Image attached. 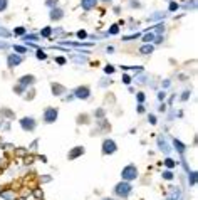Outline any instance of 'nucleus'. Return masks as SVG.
<instances>
[{
  "mask_svg": "<svg viewBox=\"0 0 198 200\" xmlns=\"http://www.w3.org/2000/svg\"><path fill=\"white\" fill-rule=\"evenodd\" d=\"M133 192V187H131L129 182H119V183L114 187V193L118 195V197H121V199H126V197H129V193Z\"/></svg>",
  "mask_w": 198,
  "mask_h": 200,
  "instance_id": "1",
  "label": "nucleus"
},
{
  "mask_svg": "<svg viewBox=\"0 0 198 200\" xmlns=\"http://www.w3.org/2000/svg\"><path fill=\"white\" fill-rule=\"evenodd\" d=\"M121 177H123V180H124V182L136 180V178H138V168H136L134 165H128V167H124V168H123Z\"/></svg>",
  "mask_w": 198,
  "mask_h": 200,
  "instance_id": "2",
  "label": "nucleus"
},
{
  "mask_svg": "<svg viewBox=\"0 0 198 200\" xmlns=\"http://www.w3.org/2000/svg\"><path fill=\"white\" fill-rule=\"evenodd\" d=\"M35 126H37V121L32 116H25V118H22L20 119V128L24 129V131H34L35 129Z\"/></svg>",
  "mask_w": 198,
  "mask_h": 200,
  "instance_id": "3",
  "label": "nucleus"
},
{
  "mask_svg": "<svg viewBox=\"0 0 198 200\" xmlns=\"http://www.w3.org/2000/svg\"><path fill=\"white\" fill-rule=\"evenodd\" d=\"M116 150H118V146H116V141L114 140H104L103 141V153L104 155H113L116 153Z\"/></svg>",
  "mask_w": 198,
  "mask_h": 200,
  "instance_id": "4",
  "label": "nucleus"
},
{
  "mask_svg": "<svg viewBox=\"0 0 198 200\" xmlns=\"http://www.w3.org/2000/svg\"><path fill=\"white\" fill-rule=\"evenodd\" d=\"M89 96H91L89 86H77L74 89V97H77V99H87Z\"/></svg>",
  "mask_w": 198,
  "mask_h": 200,
  "instance_id": "5",
  "label": "nucleus"
},
{
  "mask_svg": "<svg viewBox=\"0 0 198 200\" xmlns=\"http://www.w3.org/2000/svg\"><path fill=\"white\" fill-rule=\"evenodd\" d=\"M59 116V109L57 108H47L44 111V121L46 123H54Z\"/></svg>",
  "mask_w": 198,
  "mask_h": 200,
  "instance_id": "6",
  "label": "nucleus"
},
{
  "mask_svg": "<svg viewBox=\"0 0 198 200\" xmlns=\"http://www.w3.org/2000/svg\"><path fill=\"white\" fill-rule=\"evenodd\" d=\"M22 61H24V57H22L20 54H10V56L7 57L9 67H17L19 64H22Z\"/></svg>",
  "mask_w": 198,
  "mask_h": 200,
  "instance_id": "7",
  "label": "nucleus"
},
{
  "mask_svg": "<svg viewBox=\"0 0 198 200\" xmlns=\"http://www.w3.org/2000/svg\"><path fill=\"white\" fill-rule=\"evenodd\" d=\"M35 82V76H32V74H25V76H22L20 79H19V84L24 87L30 86V84H34Z\"/></svg>",
  "mask_w": 198,
  "mask_h": 200,
  "instance_id": "8",
  "label": "nucleus"
},
{
  "mask_svg": "<svg viewBox=\"0 0 198 200\" xmlns=\"http://www.w3.org/2000/svg\"><path fill=\"white\" fill-rule=\"evenodd\" d=\"M84 146H76V148H72L71 151H69V155H67V158L69 160H76L77 156H81V155H84Z\"/></svg>",
  "mask_w": 198,
  "mask_h": 200,
  "instance_id": "9",
  "label": "nucleus"
},
{
  "mask_svg": "<svg viewBox=\"0 0 198 200\" xmlns=\"http://www.w3.org/2000/svg\"><path fill=\"white\" fill-rule=\"evenodd\" d=\"M49 17H51V20H61L64 17V12L61 10V9H57V7H54V9H51Z\"/></svg>",
  "mask_w": 198,
  "mask_h": 200,
  "instance_id": "10",
  "label": "nucleus"
},
{
  "mask_svg": "<svg viewBox=\"0 0 198 200\" xmlns=\"http://www.w3.org/2000/svg\"><path fill=\"white\" fill-rule=\"evenodd\" d=\"M98 5V0H81V7L84 10H92Z\"/></svg>",
  "mask_w": 198,
  "mask_h": 200,
  "instance_id": "11",
  "label": "nucleus"
},
{
  "mask_svg": "<svg viewBox=\"0 0 198 200\" xmlns=\"http://www.w3.org/2000/svg\"><path fill=\"white\" fill-rule=\"evenodd\" d=\"M158 148L161 150V151H165V153H170V150H171L165 138H158Z\"/></svg>",
  "mask_w": 198,
  "mask_h": 200,
  "instance_id": "12",
  "label": "nucleus"
},
{
  "mask_svg": "<svg viewBox=\"0 0 198 200\" xmlns=\"http://www.w3.org/2000/svg\"><path fill=\"white\" fill-rule=\"evenodd\" d=\"M66 92V87L61 86V84H52V94L54 96H62Z\"/></svg>",
  "mask_w": 198,
  "mask_h": 200,
  "instance_id": "13",
  "label": "nucleus"
},
{
  "mask_svg": "<svg viewBox=\"0 0 198 200\" xmlns=\"http://www.w3.org/2000/svg\"><path fill=\"white\" fill-rule=\"evenodd\" d=\"M188 182H190L191 187L197 185V172H190V173H188Z\"/></svg>",
  "mask_w": 198,
  "mask_h": 200,
  "instance_id": "14",
  "label": "nucleus"
},
{
  "mask_svg": "<svg viewBox=\"0 0 198 200\" xmlns=\"http://www.w3.org/2000/svg\"><path fill=\"white\" fill-rule=\"evenodd\" d=\"M180 195H181V193H180V190L173 187V188H171V195L168 197V200H178V199H180Z\"/></svg>",
  "mask_w": 198,
  "mask_h": 200,
  "instance_id": "15",
  "label": "nucleus"
},
{
  "mask_svg": "<svg viewBox=\"0 0 198 200\" xmlns=\"http://www.w3.org/2000/svg\"><path fill=\"white\" fill-rule=\"evenodd\" d=\"M173 145H175V148H176L178 151H180V153H183V151L186 150V146H185V145H183L181 141H178V140H173Z\"/></svg>",
  "mask_w": 198,
  "mask_h": 200,
  "instance_id": "16",
  "label": "nucleus"
},
{
  "mask_svg": "<svg viewBox=\"0 0 198 200\" xmlns=\"http://www.w3.org/2000/svg\"><path fill=\"white\" fill-rule=\"evenodd\" d=\"M139 52H141V54H151V52H153V46H151V44H145V46L139 49Z\"/></svg>",
  "mask_w": 198,
  "mask_h": 200,
  "instance_id": "17",
  "label": "nucleus"
},
{
  "mask_svg": "<svg viewBox=\"0 0 198 200\" xmlns=\"http://www.w3.org/2000/svg\"><path fill=\"white\" fill-rule=\"evenodd\" d=\"M143 41H145L146 44L153 42V41H155V34H153V32H148V34H145V36H143Z\"/></svg>",
  "mask_w": 198,
  "mask_h": 200,
  "instance_id": "18",
  "label": "nucleus"
},
{
  "mask_svg": "<svg viewBox=\"0 0 198 200\" xmlns=\"http://www.w3.org/2000/svg\"><path fill=\"white\" fill-rule=\"evenodd\" d=\"M24 41H25V42H37V41H39V37H37L35 34H29V36L24 37Z\"/></svg>",
  "mask_w": 198,
  "mask_h": 200,
  "instance_id": "19",
  "label": "nucleus"
},
{
  "mask_svg": "<svg viewBox=\"0 0 198 200\" xmlns=\"http://www.w3.org/2000/svg\"><path fill=\"white\" fill-rule=\"evenodd\" d=\"M163 178L165 180H173L175 178V175H173L171 170H166V172H163Z\"/></svg>",
  "mask_w": 198,
  "mask_h": 200,
  "instance_id": "20",
  "label": "nucleus"
},
{
  "mask_svg": "<svg viewBox=\"0 0 198 200\" xmlns=\"http://www.w3.org/2000/svg\"><path fill=\"white\" fill-rule=\"evenodd\" d=\"M51 34H52V29H51V27H46V29H42V31H40L42 37H49Z\"/></svg>",
  "mask_w": 198,
  "mask_h": 200,
  "instance_id": "21",
  "label": "nucleus"
},
{
  "mask_svg": "<svg viewBox=\"0 0 198 200\" xmlns=\"http://www.w3.org/2000/svg\"><path fill=\"white\" fill-rule=\"evenodd\" d=\"M165 165H166L168 168H173V167H176V161H175L173 158H166L165 160Z\"/></svg>",
  "mask_w": 198,
  "mask_h": 200,
  "instance_id": "22",
  "label": "nucleus"
},
{
  "mask_svg": "<svg viewBox=\"0 0 198 200\" xmlns=\"http://www.w3.org/2000/svg\"><path fill=\"white\" fill-rule=\"evenodd\" d=\"M14 51H15L17 54H24V52H27V47H24V46H14Z\"/></svg>",
  "mask_w": 198,
  "mask_h": 200,
  "instance_id": "23",
  "label": "nucleus"
},
{
  "mask_svg": "<svg viewBox=\"0 0 198 200\" xmlns=\"http://www.w3.org/2000/svg\"><path fill=\"white\" fill-rule=\"evenodd\" d=\"M118 32H119V27H118V25H111L109 31H108V34H111V36H116Z\"/></svg>",
  "mask_w": 198,
  "mask_h": 200,
  "instance_id": "24",
  "label": "nucleus"
},
{
  "mask_svg": "<svg viewBox=\"0 0 198 200\" xmlns=\"http://www.w3.org/2000/svg\"><path fill=\"white\" fill-rule=\"evenodd\" d=\"M7 7H9V0H0V12L7 10Z\"/></svg>",
  "mask_w": 198,
  "mask_h": 200,
  "instance_id": "25",
  "label": "nucleus"
},
{
  "mask_svg": "<svg viewBox=\"0 0 198 200\" xmlns=\"http://www.w3.org/2000/svg\"><path fill=\"white\" fill-rule=\"evenodd\" d=\"M0 197L2 199H7V200H12L14 199V193L12 192H4V193H0Z\"/></svg>",
  "mask_w": 198,
  "mask_h": 200,
  "instance_id": "26",
  "label": "nucleus"
},
{
  "mask_svg": "<svg viewBox=\"0 0 198 200\" xmlns=\"http://www.w3.org/2000/svg\"><path fill=\"white\" fill-rule=\"evenodd\" d=\"M57 2H59V0H47L46 5H47V7H51V9H54V7L57 5Z\"/></svg>",
  "mask_w": 198,
  "mask_h": 200,
  "instance_id": "27",
  "label": "nucleus"
},
{
  "mask_svg": "<svg viewBox=\"0 0 198 200\" xmlns=\"http://www.w3.org/2000/svg\"><path fill=\"white\" fill-rule=\"evenodd\" d=\"M14 34H15V36H22V34H25V29H24V27H17L15 31H14Z\"/></svg>",
  "mask_w": 198,
  "mask_h": 200,
  "instance_id": "28",
  "label": "nucleus"
},
{
  "mask_svg": "<svg viewBox=\"0 0 198 200\" xmlns=\"http://www.w3.org/2000/svg\"><path fill=\"white\" fill-rule=\"evenodd\" d=\"M14 91H15L17 94H22V92L25 91V87H24V86H20V84H19V86H17V87H14Z\"/></svg>",
  "mask_w": 198,
  "mask_h": 200,
  "instance_id": "29",
  "label": "nucleus"
},
{
  "mask_svg": "<svg viewBox=\"0 0 198 200\" xmlns=\"http://www.w3.org/2000/svg\"><path fill=\"white\" fill-rule=\"evenodd\" d=\"M178 9H180V5H178V4H175V2H171V4H170V12H175V10H178Z\"/></svg>",
  "mask_w": 198,
  "mask_h": 200,
  "instance_id": "30",
  "label": "nucleus"
},
{
  "mask_svg": "<svg viewBox=\"0 0 198 200\" xmlns=\"http://www.w3.org/2000/svg\"><path fill=\"white\" fill-rule=\"evenodd\" d=\"M77 37H79V39H86V37H87V32H86V31H79Z\"/></svg>",
  "mask_w": 198,
  "mask_h": 200,
  "instance_id": "31",
  "label": "nucleus"
},
{
  "mask_svg": "<svg viewBox=\"0 0 198 200\" xmlns=\"http://www.w3.org/2000/svg\"><path fill=\"white\" fill-rule=\"evenodd\" d=\"M123 82H124V84H129V82H131V76H128V74H123Z\"/></svg>",
  "mask_w": 198,
  "mask_h": 200,
  "instance_id": "32",
  "label": "nucleus"
},
{
  "mask_svg": "<svg viewBox=\"0 0 198 200\" xmlns=\"http://www.w3.org/2000/svg\"><path fill=\"white\" fill-rule=\"evenodd\" d=\"M46 52H42L40 49H39V51H37V59H46Z\"/></svg>",
  "mask_w": 198,
  "mask_h": 200,
  "instance_id": "33",
  "label": "nucleus"
},
{
  "mask_svg": "<svg viewBox=\"0 0 198 200\" xmlns=\"http://www.w3.org/2000/svg\"><path fill=\"white\" fill-rule=\"evenodd\" d=\"M104 72H106V74H113V72H114V67L106 66V67H104Z\"/></svg>",
  "mask_w": 198,
  "mask_h": 200,
  "instance_id": "34",
  "label": "nucleus"
},
{
  "mask_svg": "<svg viewBox=\"0 0 198 200\" xmlns=\"http://www.w3.org/2000/svg\"><path fill=\"white\" fill-rule=\"evenodd\" d=\"M188 97H190V91H185V92L181 94V101H186Z\"/></svg>",
  "mask_w": 198,
  "mask_h": 200,
  "instance_id": "35",
  "label": "nucleus"
},
{
  "mask_svg": "<svg viewBox=\"0 0 198 200\" xmlns=\"http://www.w3.org/2000/svg\"><path fill=\"white\" fill-rule=\"evenodd\" d=\"M136 97H138V101H139V103H143V101H145V94H143V92H138V94H136Z\"/></svg>",
  "mask_w": 198,
  "mask_h": 200,
  "instance_id": "36",
  "label": "nucleus"
},
{
  "mask_svg": "<svg viewBox=\"0 0 198 200\" xmlns=\"http://www.w3.org/2000/svg\"><path fill=\"white\" fill-rule=\"evenodd\" d=\"M0 36L9 37V36H10V32H9V31H5V29H0Z\"/></svg>",
  "mask_w": 198,
  "mask_h": 200,
  "instance_id": "37",
  "label": "nucleus"
},
{
  "mask_svg": "<svg viewBox=\"0 0 198 200\" xmlns=\"http://www.w3.org/2000/svg\"><path fill=\"white\" fill-rule=\"evenodd\" d=\"M34 195H35L37 199H40V197H42V190H40V188H37V190H34Z\"/></svg>",
  "mask_w": 198,
  "mask_h": 200,
  "instance_id": "38",
  "label": "nucleus"
},
{
  "mask_svg": "<svg viewBox=\"0 0 198 200\" xmlns=\"http://www.w3.org/2000/svg\"><path fill=\"white\" fill-rule=\"evenodd\" d=\"M56 62L57 64H66V59L64 57H56Z\"/></svg>",
  "mask_w": 198,
  "mask_h": 200,
  "instance_id": "39",
  "label": "nucleus"
},
{
  "mask_svg": "<svg viewBox=\"0 0 198 200\" xmlns=\"http://www.w3.org/2000/svg\"><path fill=\"white\" fill-rule=\"evenodd\" d=\"M148 119H150V123H151V124H156V118H155L153 114H150V118H148Z\"/></svg>",
  "mask_w": 198,
  "mask_h": 200,
  "instance_id": "40",
  "label": "nucleus"
},
{
  "mask_svg": "<svg viewBox=\"0 0 198 200\" xmlns=\"http://www.w3.org/2000/svg\"><path fill=\"white\" fill-rule=\"evenodd\" d=\"M165 96H166V94H165V92H160V94H158V99H160V101H161V99H165Z\"/></svg>",
  "mask_w": 198,
  "mask_h": 200,
  "instance_id": "41",
  "label": "nucleus"
},
{
  "mask_svg": "<svg viewBox=\"0 0 198 200\" xmlns=\"http://www.w3.org/2000/svg\"><path fill=\"white\" fill-rule=\"evenodd\" d=\"M143 111H145V108H143V104H139L138 106V113H143Z\"/></svg>",
  "mask_w": 198,
  "mask_h": 200,
  "instance_id": "42",
  "label": "nucleus"
},
{
  "mask_svg": "<svg viewBox=\"0 0 198 200\" xmlns=\"http://www.w3.org/2000/svg\"><path fill=\"white\" fill-rule=\"evenodd\" d=\"M104 200H114V199H104Z\"/></svg>",
  "mask_w": 198,
  "mask_h": 200,
  "instance_id": "43",
  "label": "nucleus"
},
{
  "mask_svg": "<svg viewBox=\"0 0 198 200\" xmlns=\"http://www.w3.org/2000/svg\"><path fill=\"white\" fill-rule=\"evenodd\" d=\"M103 2H111V0H103Z\"/></svg>",
  "mask_w": 198,
  "mask_h": 200,
  "instance_id": "44",
  "label": "nucleus"
},
{
  "mask_svg": "<svg viewBox=\"0 0 198 200\" xmlns=\"http://www.w3.org/2000/svg\"><path fill=\"white\" fill-rule=\"evenodd\" d=\"M20 200H24V199H20Z\"/></svg>",
  "mask_w": 198,
  "mask_h": 200,
  "instance_id": "45",
  "label": "nucleus"
}]
</instances>
